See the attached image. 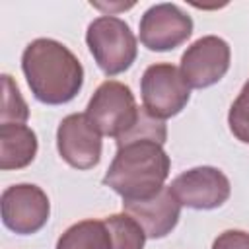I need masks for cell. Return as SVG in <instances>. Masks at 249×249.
<instances>
[{"label": "cell", "mask_w": 249, "mask_h": 249, "mask_svg": "<svg viewBox=\"0 0 249 249\" xmlns=\"http://www.w3.org/2000/svg\"><path fill=\"white\" fill-rule=\"evenodd\" d=\"M37 156V136L27 124H0V169H21Z\"/></svg>", "instance_id": "12"}, {"label": "cell", "mask_w": 249, "mask_h": 249, "mask_svg": "<svg viewBox=\"0 0 249 249\" xmlns=\"http://www.w3.org/2000/svg\"><path fill=\"white\" fill-rule=\"evenodd\" d=\"M56 148L70 167L91 169L101 160V132L86 113H72L56 128Z\"/></svg>", "instance_id": "10"}, {"label": "cell", "mask_w": 249, "mask_h": 249, "mask_svg": "<svg viewBox=\"0 0 249 249\" xmlns=\"http://www.w3.org/2000/svg\"><path fill=\"white\" fill-rule=\"evenodd\" d=\"M86 115L101 134L117 140L136 124L140 109L128 86L117 80H105L93 91Z\"/></svg>", "instance_id": "4"}, {"label": "cell", "mask_w": 249, "mask_h": 249, "mask_svg": "<svg viewBox=\"0 0 249 249\" xmlns=\"http://www.w3.org/2000/svg\"><path fill=\"white\" fill-rule=\"evenodd\" d=\"M169 156L154 140H136L117 146V154L103 177V185L126 200L156 196L169 175Z\"/></svg>", "instance_id": "2"}, {"label": "cell", "mask_w": 249, "mask_h": 249, "mask_svg": "<svg viewBox=\"0 0 249 249\" xmlns=\"http://www.w3.org/2000/svg\"><path fill=\"white\" fill-rule=\"evenodd\" d=\"M169 191L181 206L195 210H214L230 198L231 185L218 167L200 165L177 175L171 181Z\"/></svg>", "instance_id": "7"}, {"label": "cell", "mask_w": 249, "mask_h": 249, "mask_svg": "<svg viewBox=\"0 0 249 249\" xmlns=\"http://www.w3.org/2000/svg\"><path fill=\"white\" fill-rule=\"evenodd\" d=\"M56 249H115L105 220H82L72 224L56 241Z\"/></svg>", "instance_id": "13"}, {"label": "cell", "mask_w": 249, "mask_h": 249, "mask_svg": "<svg viewBox=\"0 0 249 249\" xmlns=\"http://www.w3.org/2000/svg\"><path fill=\"white\" fill-rule=\"evenodd\" d=\"M230 45L216 35L196 39L181 56V74L189 88H210L220 82L230 68Z\"/></svg>", "instance_id": "8"}, {"label": "cell", "mask_w": 249, "mask_h": 249, "mask_svg": "<svg viewBox=\"0 0 249 249\" xmlns=\"http://www.w3.org/2000/svg\"><path fill=\"white\" fill-rule=\"evenodd\" d=\"M21 70L37 101L62 105L84 86V68L76 54L54 39H35L21 54Z\"/></svg>", "instance_id": "1"}, {"label": "cell", "mask_w": 249, "mask_h": 249, "mask_svg": "<svg viewBox=\"0 0 249 249\" xmlns=\"http://www.w3.org/2000/svg\"><path fill=\"white\" fill-rule=\"evenodd\" d=\"M228 124H230L231 134L239 142L249 144V80L243 84L239 95L230 107Z\"/></svg>", "instance_id": "16"}, {"label": "cell", "mask_w": 249, "mask_h": 249, "mask_svg": "<svg viewBox=\"0 0 249 249\" xmlns=\"http://www.w3.org/2000/svg\"><path fill=\"white\" fill-rule=\"evenodd\" d=\"M193 33V19L175 4L150 6L140 18V43L154 53L181 47Z\"/></svg>", "instance_id": "9"}, {"label": "cell", "mask_w": 249, "mask_h": 249, "mask_svg": "<svg viewBox=\"0 0 249 249\" xmlns=\"http://www.w3.org/2000/svg\"><path fill=\"white\" fill-rule=\"evenodd\" d=\"M4 226L18 235L37 233L49 220L51 202L45 191L31 183L6 187L0 196Z\"/></svg>", "instance_id": "6"}, {"label": "cell", "mask_w": 249, "mask_h": 249, "mask_svg": "<svg viewBox=\"0 0 249 249\" xmlns=\"http://www.w3.org/2000/svg\"><path fill=\"white\" fill-rule=\"evenodd\" d=\"M144 109L156 119H169L179 115L191 97L181 70L169 62H158L144 70L140 80Z\"/></svg>", "instance_id": "5"}, {"label": "cell", "mask_w": 249, "mask_h": 249, "mask_svg": "<svg viewBox=\"0 0 249 249\" xmlns=\"http://www.w3.org/2000/svg\"><path fill=\"white\" fill-rule=\"evenodd\" d=\"M212 249H249V233L241 230H226L214 239Z\"/></svg>", "instance_id": "17"}, {"label": "cell", "mask_w": 249, "mask_h": 249, "mask_svg": "<svg viewBox=\"0 0 249 249\" xmlns=\"http://www.w3.org/2000/svg\"><path fill=\"white\" fill-rule=\"evenodd\" d=\"M111 235H113V247L115 249H144L146 233L140 228V224L130 218L126 212L113 214L103 218Z\"/></svg>", "instance_id": "14"}, {"label": "cell", "mask_w": 249, "mask_h": 249, "mask_svg": "<svg viewBox=\"0 0 249 249\" xmlns=\"http://www.w3.org/2000/svg\"><path fill=\"white\" fill-rule=\"evenodd\" d=\"M2 91L4 93H2L0 123L2 124H23L29 117V109L10 74H2Z\"/></svg>", "instance_id": "15"}, {"label": "cell", "mask_w": 249, "mask_h": 249, "mask_svg": "<svg viewBox=\"0 0 249 249\" xmlns=\"http://www.w3.org/2000/svg\"><path fill=\"white\" fill-rule=\"evenodd\" d=\"M88 49L107 76L123 74L136 60V37L128 23L115 16H101L88 25Z\"/></svg>", "instance_id": "3"}, {"label": "cell", "mask_w": 249, "mask_h": 249, "mask_svg": "<svg viewBox=\"0 0 249 249\" xmlns=\"http://www.w3.org/2000/svg\"><path fill=\"white\" fill-rule=\"evenodd\" d=\"M123 210L134 218L140 228L144 230L146 237L160 239L171 233V230L179 222L181 204L169 191V187H163L156 196L146 200H126L123 202Z\"/></svg>", "instance_id": "11"}]
</instances>
